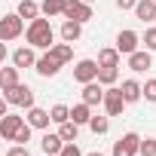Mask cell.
Segmentation results:
<instances>
[{
	"label": "cell",
	"instance_id": "obj_14",
	"mask_svg": "<svg viewBox=\"0 0 156 156\" xmlns=\"http://www.w3.org/2000/svg\"><path fill=\"white\" fill-rule=\"evenodd\" d=\"M28 122H31L34 129H40V132H46V129H49V122H52V113L34 104V107L28 110Z\"/></svg>",
	"mask_w": 156,
	"mask_h": 156
},
{
	"label": "cell",
	"instance_id": "obj_7",
	"mask_svg": "<svg viewBox=\"0 0 156 156\" xmlns=\"http://www.w3.org/2000/svg\"><path fill=\"white\" fill-rule=\"evenodd\" d=\"M126 98H122V89L119 86H107V92H104V110H107V116H119L122 110H126Z\"/></svg>",
	"mask_w": 156,
	"mask_h": 156
},
{
	"label": "cell",
	"instance_id": "obj_15",
	"mask_svg": "<svg viewBox=\"0 0 156 156\" xmlns=\"http://www.w3.org/2000/svg\"><path fill=\"white\" fill-rule=\"evenodd\" d=\"M12 64L16 67H37V55H34V46H22L12 52Z\"/></svg>",
	"mask_w": 156,
	"mask_h": 156
},
{
	"label": "cell",
	"instance_id": "obj_24",
	"mask_svg": "<svg viewBox=\"0 0 156 156\" xmlns=\"http://www.w3.org/2000/svg\"><path fill=\"white\" fill-rule=\"evenodd\" d=\"M0 86H3V89H12V86H19V67H16V64H9V67H0Z\"/></svg>",
	"mask_w": 156,
	"mask_h": 156
},
{
	"label": "cell",
	"instance_id": "obj_18",
	"mask_svg": "<svg viewBox=\"0 0 156 156\" xmlns=\"http://www.w3.org/2000/svg\"><path fill=\"white\" fill-rule=\"evenodd\" d=\"M135 16H138L144 25L156 22V0H138V6H135Z\"/></svg>",
	"mask_w": 156,
	"mask_h": 156
},
{
	"label": "cell",
	"instance_id": "obj_12",
	"mask_svg": "<svg viewBox=\"0 0 156 156\" xmlns=\"http://www.w3.org/2000/svg\"><path fill=\"white\" fill-rule=\"evenodd\" d=\"M34 70H37L40 76H55V73L61 70V61H58L55 55H49V52H46V55H40V58H37V67H34Z\"/></svg>",
	"mask_w": 156,
	"mask_h": 156
},
{
	"label": "cell",
	"instance_id": "obj_29",
	"mask_svg": "<svg viewBox=\"0 0 156 156\" xmlns=\"http://www.w3.org/2000/svg\"><path fill=\"white\" fill-rule=\"evenodd\" d=\"M31 132H34V126H31V122H25V126L19 129V135H16V141H12V144H28V141H31Z\"/></svg>",
	"mask_w": 156,
	"mask_h": 156
},
{
	"label": "cell",
	"instance_id": "obj_30",
	"mask_svg": "<svg viewBox=\"0 0 156 156\" xmlns=\"http://www.w3.org/2000/svg\"><path fill=\"white\" fill-rule=\"evenodd\" d=\"M141 156H156V138H141Z\"/></svg>",
	"mask_w": 156,
	"mask_h": 156
},
{
	"label": "cell",
	"instance_id": "obj_13",
	"mask_svg": "<svg viewBox=\"0 0 156 156\" xmlns=\"http://www.w3.org/2000/svg\"><path fill=\"white\" fill-rule=\"evenodd\" d=\"M104 92H107V86H101L98 80H95V83H86V86H83V101L92 104V107H95V104H104Z\"/></svg>",
	"mask_w": 156,
	"mask_h": 156
},
{
	"label": "cell",
	"instance_id": "obj_36",
	"mask_svg": "<svg viewBox=\"0 0 156 156\" xmlns=\"http://www.w3.org/2000/svg\"><path fill=\"white\" fill-rule=\"evenodd\" d=\"M86 156H104V153H101V150H95V153H86Z\"/></svg>",
	"mask_w": 156,
	"mask_h": 156
},
{
	"label": "cell",
	"instance_id": "obj_37",
	"mask_svg": "<svg viewBox=\"0 0 156 156\" xmlns=\"http://www.w3.org/2000/svg\"><path fill=\"white\" fill-rule=\"evenodd\" d=\"M86 3H95V0H86Z\"/></svg>",
	"mask_w": 156,
	"mask_h": 156
},
{
	"label": "cell",
	"instance_id": "obj_21",
	"mask_svg": "<svg viewBox=\"0 0 156 156\" xmlns=\"http://www.w3.org/2000/svg\"><path fill=\"white\" fill-rule=\"evenodd\" d=\"M46 52H49V55H55L61 64L73 61V43H64V40H61V43H55V46H52V49H46Z\"/></svg>",
	"mask_w": 156,
	"mask_h": 156
},
{
	"label": "cell",
	"instance_id": "obj_22",
	"mask_svg": "<svg viewBox=\"0 0 156 156\" xmlns=\"http://www.w3.org/2000/svg\"><path fill=\"white\" fill-rule=\"evenodd\" d=\"M40 9H43V16H46V19L64 16V9H67V0H43V3H40Z\"/></svg>",
	"mask_w": 156,
	"mask_h": 156
},
{
	"label": "cell",
	"instance_id": "obj_26",
	"mask_svg": "<svg viewBox=\"0 0 156 156\" xmlns=\"http://www.w3.org/2000/svg\"><path fill=\"white\" fill-rule=\"evenodd\" d=\"M116 80H119V67H101L98 70V83L101 86H116Z\"/></svg>",
	"mask_w": 156,
	"mask_h": 156
},
{
	"label": "cell",
	"instance_id": "obj_6",
	"mask_svg": "<svg viewBox=\"0 0 156 156\" xmlns=\"http://www.w3.org/2000/svg\"><path fill=\"white\" fill-rule=\"evenodd\" d=\"M61 19H70V22L86 25L92 19V3H86V0H67V9H64Z\"/></svg>",
	"mask_w": 156,
	"mask_h": 156
},
{
	"label": "cell",
	"instance_id": "obj_2",
	"mask_svg": "<svg viewBox=\"0 0 156 156\" xmlns=\"http://www.w3.org/2000/svg\"><path fill=\"white\" fill-rule=\"evenodd\" d=\"M25 31H28V28H25V19H22L19 12H6L3 19H0V40H3V43L19 40Z\"/></svg>",
	"mask_w": 156,
	"mask_h": 156
},
{
	"label": "cell",
	"instance_id": "obj_10",
	"mask_svg": "<svg viewBox=\"0 0 156 156\" xmlns=\"http://www.w3.org/2000/svg\"><path fill=\"white\" fill-rule=\"evenodd\" d=\"M129 67H132L135 73L150 70V67H153V55H150V49H138V52H132V55H129Z\"/></svg>",
	"mask_w": 156,
	"mask_h": 156
},
{
	"label": "cell",
	"instance_id": "obj_3",
	"mask_svg": "<svg viewBox=\"0 0 156 156\" xmlns=\"http://www.w3.org/2000/svg\"><path fill=\"white\" fill-rule=\"evenodd\" d=\"M3 98H6V104H12V107H25V110L34 107V89L25 86V83H19V86H12V89H3Z\"/></svg>",
	"mask_w": 156,
	"mask_h": 156
},
{
	"label": "cell",
	"instance_id": "obj_9",
	"mask_svg": "<svg viewBox=\"0 0 156 156\" xmlns=\"http://www.w3.org/2000/svg\"><path fill=\"white\" fill-rule=\"evenodd\" d=\"M138 43H141V37H138L132 28H126V31H119V34H116V49H119L122 55L138 52Z\"/></svg>",
	"mask_w": 156,
	"mask_h": 156
},
{
	"label": "cell",
	"instance_id": "obj_16",
	"mask_svg": "<svg viewBox=\"0 0 156 156\" xmlns=\"http://www.w3.org/2000/svg\"><path fill=\"white\" fill-rule=\"evenodd\" d=\"M119 89H122V98H126L129 104H135V101H141V98H144V86H141L138 80H122V86H119Z\"/></svg>",
	"mask_w": 156,
	"mask_h": 156
},
{
	"label": "cell",
	"instance_id": "obj_31",
	"mask_svg": "<svg viewBox=\"0 0 156 156\" xmlns=\"http://www.w3.org/2000/svg\"><path fill=\"white\" fill-rule=\"evenodd\" d=\"M144 98H147L150 104H156V76H153V80H147V83H144Z\"/></svg>",
	"mask_w": 156,
	"mask_h": 156
},
{
	"label": "cell",
	"instance_id": "obj_11",
	"mask_svg": "<svg viewBox=\"0 0 156 156\" xmlns=\"http://www.w3.org/2000/svg\"><path fill=\"white\" fill-rule=\"evenodd\" d=\"M61 147H64V138H61L58 132H55V135H52V132H43V138H40V150H43L46 156H58Z\"/></svg>",
	"mask_w": 156,
	"mask_h": 156
},
{
	"label": "cell",
	"instance_id": "obj_25",
	"mask_svg": "<svg viewBox=\"0 0 156 156\" xmlns=\"http://www.w3.org/2000/svg\"><path fill=\"white\" fill-rule=\"evenodd\" d=\"M58 135L64 138V144H70V141H76V135H80V126H76L73 119H67V122L58 126Z\"/></svg>",
	"mask_w": 156,
	"mask_h": 156
},
{
	"label": "cell",
	"instance_id": "obj_19",
	"mask_svg": "<svg viewBox=\"0 0 156 156\" xmlns=\"http://www.w3.org/2000/svg\"><path fill=\"white\" fill-rule=\"evenodd\" d=\"M119 49L116 46H104V49H98V64L101 67H119Z\"/></svg>",
	"mask_w": 156,
	"mask_h": 156
},
{
	"label": "cell",
	"instance_id": "obj_4",
	"mask_svg": "<svg viewBox=\"0 0 156 156\" xmlns=\"http://www.w3.org/2000/svg\"><path fill=\"white\" fill-rule=\"evenodd\" d=\"M113 156H141V135L126 132L119 141H113Z\"/></svg>",
	"mask_w": 156,
	"mask_h": 156
},
{
	"label": "cell",
	"instance_id": "obj_23",
	"mask_svg": "<svg viewBox=\"0 0 156 156\" xmlns=\"http://www.w3.org/2000/svg\"><path fill=\"white\" fill-rule=\"evenodd\" d=\"M25 22H34V19H40V3H34V0H22V3H19V9H16Z\"/></svg>",
	"mask_w": 156,
	"mask_h": 156
},
{
	"label": "cell",
	"instance_id": "obj_27",
	"mask_svg": "<svg viewBox=\"0 0 156 156\" xmlns=\"http://www.w3.org/2000/svg\"><path fill=\"white\" fill-rule=\"evenodd\" d=\"M49 113H52V122H55V126H61V122L70 119V107H67V104H52Z\"/></svg>",
	"mask_w": 156,
	"mask_h": 156
},
{
	"label": "cell",
	"instance_id": "obj_33",
	"mask_svg": "<svg viewBox=\"0 0 156 156\" xmlns=\"http://www.w3.org/2000/svg\"><path fill=\"white\" fill-rule=\"evenodd\" d=\"M6 156H31V150H28V144H12L6 150Z\"/></svg>",
	"mask_w": 156,
	"mask_h": 156
},
{
	"label": "cell",
	"instance_id": "obj_1",
	"mask_svg": "<svg viewBox=\"0 0 156 156\" xmlns=\"http://www.w3.org/2000/svg\"><path fill=\"white\" fill-rule=\"evenodd\" d=\"M25 40H28V46H34V49H52V46H55V31H52L49 19H34V22H28Z\"/></svg>",
	"mask_w": 156,
	"mask_h": 156
},
{
	"label": "cell",
	"instance_id": "obj_35",
	"mask_svg": "<svg viewBox=\"0 0 156 156\" xmlns=\"http://www.w3.org/2000/svg\"><path fill=\"white\" fill-rule=\"evenodd\" d=\"M135 6H138V0H116V9H122V12L126 9H135Z\"/></svg>",
	"mask_w": 156,
	"mask_h": 156
},
{
	"label": "cell",
	"instance_id": "obj_17",
	"mask_svg": "<svg viewBox=\"0 0 156 156\" xmlns=\"http://www.w3.org/2000/svg\"><path fill=\"white\" fill-rule=\"evenodd\" d=\"M92 116H95V113H92V104H86V101H80V104L70 107V119H73L76 126H89Z\"/></svg>",
	"mask_w": 156,
	"mask_h": 156
},
{
	"label": "cell",
	"instance_id": "obj_5",
	"mask_svg": "<svg viewBox=\"0 0 156 156\" xmlns=\"http://www.w3.org/2000/svg\"><path fill=\"white\" fill-rule=\"evenodd\" d=\"M98 70H101V64H98V61H92V58H83V61H76V67H73V80L80 83V86H86V83H95V80H98Z\"/></svg>",
	"mask_w": 156,
	"mask_h": 156
},
{
	"label": "cell",
	"instance_id": "obj_34",
	"mask_svg": "<svg viewBox=\"0 0 156 156\" xmlns=\"http://www.w3.org/2000/svg\"><path fill=\"white\" fill-rule=\"evenodd\" d=\"M58 156H83V153H80V147H76V141H70V144H64V147H61V153H58Z\"/></svg>",
	"mask_w": 156,
	"mask_h": 156
},
{
	"label": "cell",
	"instance_id": "obj_28",
	"mask_svg": "<svg viewBox=\"0 0 156 156\" xmlns=\"http://www.w3.org/2000/svg\"><path fill=\"white\" fill-rule=\"evenodd\" d=\"M89 129H92L95 135H107V132H110V119H107V116H92V119H89Z\"/></svg>",
	"mask_w": 156,
	"mask_h": 156
},
{
	"label": "cell",
	"instance_id": "obj_32",
	"mask_svg": "<svg viewBox=\"0 0 156 156\" xmlns=\"http://www.w3.org/2000/svg\"><path fill=\"white\" fill-rule=\"evenodd\" d=\"M141 43H144L150 52H156V28H147V34L141 37Z\"/></svg>",
	"mask_w": 156,
	"mask_h": 156
},
{
	"label": "cell",
	"instance_id": "obj_8",
	"mask_svg": "<svg viewBox=\"0 0 156 156\" xmlns=\"http://www.w3.org/2000/svg\"><path fill=\"white\" fill-rule=\"evenodd\" d=\"M25 122L28 119H22L16 113H3V119H0V135H3V141H16V135H19V129Z\"/></svg>",
	"mask_w": 156,
	"mask_h": 156
},
{
	"label": "cell",
	"instance_id": "obj_20",
	"mask_svg": "<svg viewBox=\"0 0 156 156\" xmlns=\"http://www.w3.org/2000/svg\"><path fill=\"white\" fill-rule=\"evenodd\" d=\"M80 37H83V25L64 19V25H61V40H64V43H76Z\"/></svg>",
	"mask_w": 156,
	"mask_h": 156
}]
</instances>
